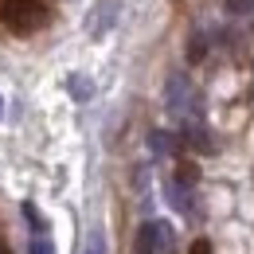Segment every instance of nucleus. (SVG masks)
Wrapping results in <instances>:
<instances>
[{
	"instance_id": "1",
	"label": "nucleus",
	"mask_w": 254,
	"mask_h": 254,
	"mask_svg": "<svg viewBox=\"0 0 254 254\" xmlns=\"http://www.w3.org/2000/svg\"><path fill=\"white\" fill-rule=\"evenodd\" d=\"M164 110L176 118V122H203V110H199V94L191 86L188 74H168L164 82Z\"/></svg>"
},
{
	"instance_id": "2",
	"label": "nucleus",
	"mask_w": 254,
	"mask_h": 254,
	"mask_svg": "<svg viewBox=\"0 0 254 254\" xmlns=\"http://www.w3.org/2000/svg\"><path fill=\"white\" fill-rule=\"evenodd\" d=\"M0 20L12 35H35L47 24V4L43 0H4L0 4Z\"/></svg>"
},
{
	"instance_id": "3",
	"label": "nucleus",
	"mask_w": 254,
	"mask_h": 254,
	"mask_svg": "<svg viewBox=\"0 0 254 254\" xmlns=\"http://www.w3.org/2000/svg\"><path fill=\"white\" fill-rule=\"evenodd\" d=\"M172 243V227L164 219H145L133 235V254H164Z\"/></svg>"
},
{
	"instance_id": "4",
	"label": "nucleus",
	"mask_w": 254,
	"mask_h": 254,
	"mask_svg": "<svg viewBox=\"0 0 254 254\" xmlns=\"http://www.w3.org/2000/svg\"><path fill=\"white\" fill-rule=\"evenodd\" d=\"M180 141L195 153H215V137L203 122H180Z\"/></svg>"
},
{
	"instance_id": "5",
	"label": "nucleus",
	"mask_w": 254,
	"mask_h": 254,
	"mask_svg": "<svg viewBox=\"0 0 254 254\" xmlns=\"http://www.w3.org/2000/svg\"><path fill=\"white\" fill-rule=\"evenodd\" d=\"M118 8H122V0H98L94 4V20H90V35L94 39L110 35V28L118 24Z\"/></svg>"
},
{
	"instance_id": "6",
	"label": "nucleus",
	"mask_w": 254,
	"mask_h": 254,
	"mask_svg": "<svg viewBox=\"0 0 254 254\" xmlns=\"http://www.w3.org/2000/svg\"><path fill=\"white\" fill-rule=\"evenodd\" d=\"M164 195H168V203H172L180 215H191V188L184 184V180L168 176V180H164Z\"/></svg>"
},
{
	"instance_id": "7",
	"label": "nucleus",
	"mask_w": 254,
	"mask_h": 254,
	"mask_svg": "<svg viewBox=\"0 0 254 254\" xmlns=\"http://www.w3.org/2000/svg\"><path fill=\"white\" fill-rule=\"evenodd\" d=\"M66 90H70L74 102H90V98H94V82L82 78V74H70V78H66Z\"/></svg>"
},
{
	"instance_id": "8",
	"label": "nucleus",
	"mask_w": 254,
	"mask_h": 254,
	"mask_svg": "<svg viewBox=\"0 0 254 254\" xmlns=\"http://www.w3.org/2000/svg\"><path fill=\"white\" fill-rule=\"evenodd\" d=\"M211 35L207 32H191V39H188V63H199L207 51H211V43H207Z\"/></svg>"
},
{
	"instance_id": "9",
	"label": "nucleus",
	"mask_w": 254,
	"mask_h": 254,
	"mask_svg": "<svg viewBox=\"0 0 254 254\" xmlns=\"http://www.w3.org/2000/svg\"><path fill=\"white\" fill-rule=\"evenodd\" d=\"M149 149H153L157 157H168V153H172V137H168L164 129H153V133H149Z\"/></svg>"
},
{
	"instance_id": "10",
	"label": "nucleus",
	"mask_w": 254,
	"mask_h": 254,
	"mask_svg": "<svg viewBox=\"0 0 254 254\" xmlns=\"http://www.w3.org/2000/svg\"><path fill=\"white\" fill-rule=\"evenodd\" d=\"M20 211H24V219H28V227H32V239L35 235H47V223H43V215L35 211V203H24Z\"/></svg>"
},
{
	"instance_id": "11",
	"label": "nucleus",
	"mask_w": 254,
	"mask_h": 254,
	"mask_svg": "<svg viewBox=\"0 0 254 254\" xmlns=\"http://www.w3.org/2000/svg\"><path fill=\"white\" fill-rule=\"evenodd\" d=\"M223 12H227V16H251L254 0H223Z\"/></svg>"
},
{
	"instance_id": "12",
	"label": "nucleus",
	"mask_w": 254,
	"mask_h": 254,
	"mask_svg": "<svg viewBox=\"0 0 254 254\" xmlns=\"http://www.w3.org/2000/svg\"><path fill=\"white\" fill-rule=\"evenodd\" d=\"M28 254H55V247H51V235H35L32 243H28Z\"/></svg>"
},
{
	"instance_id": "13",
	"label": "nucleus",
	"mask_w": 254,
	"mask_h": 254,
	"mask_svg": "<svg viewBox=\"0 0 254 254\" xmlns=\"http://www.w3.org/2000/svg\"><path fill=\"white\" fill-rule=\"evenodd\" d=\"M82 254H106V239H102V231H90V239H86Z\"/></svg>"
},
{
	"instance_id": "14",
	"label": "nucleus",
	"mask_w": 254,
	"mask_h": 254,
	"mask_svg": "<svg viewBox=\"0 0 254 254\" xmlns=\"http://www.w3.org/2000/svg\"><path fill=\"white\" fill-rule=\"evenodd\" d=\"M191 254H211V247H207V243H203V239H199V243H195V247H191Z\"/></svg>"
},
{
	"instance_id": "15",
	"label": "nucleus",
	"mask_w": 254,
	"mask_h": 254,
	"mask_svg": "<svg viewBox=\"0 0 254 254\" xmlns=\"http://www.w3.org/2000/svg\"><path fill=\"white\" fill-rule=\"evenodd\" d=\"M0 114H4V102H0Z\"/></svg>"
}]
</instances>
